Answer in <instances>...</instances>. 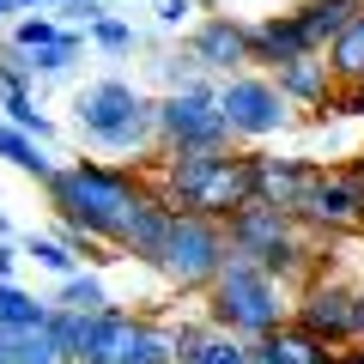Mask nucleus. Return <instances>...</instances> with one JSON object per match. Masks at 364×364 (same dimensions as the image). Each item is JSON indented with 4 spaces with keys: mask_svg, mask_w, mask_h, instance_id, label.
I'll return each instance as SVG.
<instances>
[{
    "mask_svg": "<svg viewBox=\"0 0 364 364\" xmlns=\"http://www.w3.org/2000/svg\"><path fill=\"white\" fill-rule=\"evenodd\" d=\"M158 195L176 213H200V219H231L237 207L255 200V152H237V146H219V152H164L158 158Z\"/></svg>",
    "mask_w": 364,
    "mask_h": 364,
    "instance_id": "f257e3e1",
    "label": "nucleus"
},
{
    "mask_svg": "<svg viewBox=\"0 0 364 364\" xmlns=\"http://www.w3.org/2000/svg\"><path fill=\"white\" fill-rule=\"evenodd\" d=\"M146 188H152V182H146L140 170H128V164H97V158H73V164H61L49 182H43L55 219L79 225V231H91V237H104L109 249H116V231L128 225L134 200H140Z\"/></svg>",
    "mask_w": 364,
    "mask_h": 364,
    "instance_id": "f03ea898",
    "label": "nucleus"
},
{
    "mask_svg": "<svg viewBox=\"0 0 364 364\" xmlns=\"http://www.w3.org/2000/svg\"><path fill=\"white\" fill-rule=\"evenodd\" d=\"M73 128L97 152L134 158L158 140V97L134 91L128 79H91V85L73 91Z\"/></svg>",
    "mask_w": 364,
    "mask_h": 364,
    "instance_id": "7ed1b4c3",
    "label": "nucleus"
},
{
    "mask_svg": "<svg viewBox=\"0 0 364 364\" xmlns=\"http://www.w3.org/2000/svg\"><path fill=\"white\" fill-rule=\"evenodd\" d=\"M286 322H291V291L243 255H231L225 273L207 286V328H219L231 340H261Z\"/></svg>",
    "mask_w": 364,
    "mask_h": 364,
    "instance_id": "20e7f679",
    "label": "nucleus"
},
{
    "mask_svg": "<svg viewBox=\"0 0 364 364\" xmlns=\"http://www.w3.org/2000/svg\"><path fill=\"white\" fill-rule=\"evenodd\" d=\"M225 243H231V255H243V261H255L261 273H273L286 291L304 286V279L316 273L310 231H304L286 207H267V200L237 207L231 219H225Z\"/></svg>",
    "mask_w": 364,
    "mask_h": 364,
    "instance_id": "39448f33",
    "label": "nucleus"
},
{
    "mask_svg": "<svg viewBox=\"0 0 364 364\" xmlns=\"http://www.w3.org/2000/svg\"><path fill=\"white\" fill-rule=\"evenodd\" d=\"M231 261V243H225L219 219H200V213H176L170 219V237L158 249V273H164L170 291H207L213 279Z\"/></svg>",
    "mask_w": 364,
    "mask_h": 364,
    "instance_id": "423d86ee",
    "label": "nucleus"
},
{
    "mask_svg": "<svg viewBox=\"0 0 364 364\" xmlns=\"http://www.w3.org/2000/svg\"><path fill=\"white\" fill-rule=\"evenodd\" d=\"M158 140H164V152H182V146L219 152V146H231V128L219 116V85L164 91L158 97Z\"/></svg>",
    "mask_w": 364,
    "mask_h": 364,
    "instance_id": "0eeeda50",
    "label": "nucleus"
},
{
    "mask_svg": "<svg viewBox=\"0 0 364 364\" xmlns=\"http://www.w3.org/2000/svg\"><path fill=\"white\" fill-rule=\"evenodd\" d=\"M85 364H176V352H170V328H152L146 316H134V310L116 304V310L91 316Z\"/></svg>",
    "mask_w": 364,
    "mask_h": 364,
    "instance_id": "6e6552de",
    "label": "nucleus"
},
{
    "mask_svg": "<svg viewBox=\"0 0 364 364\" xmlns=\"http://www.w3.org/2000/svg\"><path fill=\"white\" fill-rule=\"evenodd\" d=\"M219 116L231 128V140H273L291 128V104L279 97L267 73H237L219 79Z\"/></svg>",
    "mask_w": 364,
    "mask_h": 364,
    "instance_id": "1a4fd4ad",
    "label": "nucleus"
},
{
    "mask_svg": "<svg viewBox=\"0 0 364 364\" xmlns=\"http://www.w3.org/2000/svg\"><path fill=\"white\" fill-rule=\"evenodd\" d=\"M352 298L358 291L346 286V279H334V273H310L298 291H291V322L304 328V334H316L322 346H352Z\"/></svg>",
    "mask_w": 364,
    "mask_h": 364,
    "instance_id": "9d476101",
    "label": "nucleus"
},
{
    "mask_svg": "<svg viewBox=\"0 0 364 364\" xmlns=\"http://www.w3.org/2000/svg\"><path fill=\"white\" fill-rule=\"evenodd\" d=\"M298 225L304 231H328V237L358 231L364 225V176L358 170H322L316 188L304 195V207H298Z\"/></svg>",
    "mask_w": 364,
    "mask_h": 364,
    "instance_id": "9b49d317",
    "label": "nucleus"
},
{
    "mask_svg": "<svg viewBox=\"0 0 364 364\" xmlns=\"http://www.w3.org/2000/svg\"><path fill=\"white\" fill-rule=\"evenodd\" d=\"M188 55L200 61V73H207V79L249 73V25H243V18H231V13L200 18V25L188 31Z\"/></svg>",
    "mask_w": 364,
    "mask_h": 364,
    "instance_id": "f8f14e48",
    "label": "nucleus"
},
{
    "mask_svg": "<svg viewBox=\"0 0 364 364\" xmlns=\"http://www.w3.org/2000/svg\"><path fill=\"white\" fill-rule=\"evenodd\" d=\"M170 219H176V207H170L158 188H146V195L134 200L128 225L116 231V255L140 261V267H158V249H164V237H170Z\"/></svg>",
    "mask_w": 364,
    "mask_h": 364,
    "instance_id": "ddd939ff",
    "label": "nucleus"
},
{
    "mask_svg": "<svg viewBox=\"0 0 364 364\" xmlns=\"http://www.w3.org/2000/svg\"><path fill=\"white\" fill-rule=\"evenodd\" d=\"M316 176H322V170H316L310 158H273V152H255V200H267V207H286L291 219H298L304 195L316 188Z\"/></svg>",
    "mask_w": 364,
    "mask_h": 364,
    "instance_id": "4468645a",
    "label": "nucleus"
},
{
    "mask_svg": "<svg viewBox=\"0 0 364 364\" xmlns=\"http://www.w3.org/2000/svg\"><path fill=\"white\" fill-rule=\"evenodd\" d=\"M267 79L279 85V97H286L291 109H316V116H322V109H328V97H334V73H328V61H322V55H298V61L273 67Z\"/></svg>",
    "mask_w": 364,
    "mask_h": 364,
    "instance_id": "2eb2a0df",
    "label": "nucleus"
},
{
    "mask_svg": "<svg viewBox=\"0 0 364 364\" xmlns=\"http://www.w3.org/2000/svg\"><path fill=\"white\" fill-rule=\"evenodd\" d=\"M298 55H316L310 43H304V31H298V18L291 13H273V18H255L249 25V67H286V61H298Z\"/></svg>",
    "mask_w": 364,
    "mask_h": 364,
    "instance_id": "dca6fc26",
    "label": "nucleus"
},
{
    "mask_svg": "<svg viewBox=\"0 0 364 364\" xmlns=\"http://www.w3.org/2000/svg\"><path fill=\"white\" fill-rule=\"evenodd\" d=\"M170 352H176V364H249V340H231L207 322L170 328Z\"/></svg>",
    "mask_w": 364,
    "mask_h": 364,
    "instance_id": "f3484780",
    "label": "nucleus"
},
{
    "mask_svg": "<svg viewBox=\"0 0 364 364\" xmlns=\"http://www.w3.org/2000/svg\"><path fill=\"white\" fill-rule=\"evenodd\" d=\"M249 364H334V346H322L298 322H286V328H273V334L249 340Z\"/></svg>",
    "mask_w": 364,
    "mask_h": 364,
    "instance_id": "a211bd4d",
    "label": "nucleus"
},
{
    "mask_svg": "<svg viewBox=\"0 0 364 364\" xmlns=\"http://www.w3.org/2000/svg\"><path fill=\"white\" fill-rule=\"evenodd\" d=\"M358 13H364V0H298V6H291V18H298L304 43H310L316 55H328V43H334Z\"/></svg>",
    "mask_w": 364,
    "mask_h": 364,
    "instance_id": "6ab92c4d",
    "label": "nucleus"
},
{
    "mask_svg": "<svg viewBox=\"0 0 364 364\" xmlns=\"http://www.w3.org/2000/svg\"><path fill=\"white\" fill-rule=\"evenodd\" d=\"M0 164L25 170V176H37V182H49L55 170H61V164H55V158L43 152L37 140H31V134H18V128H13V122H6V116H0Z\"/></svg>",
    "mask_w": 364,
    "mask_h": 364,
    "instance_id": "aec40b11",
    "label": "nucleus"
},
{
    "mask_svg": "<svg viewBox=\"0 0 364 364\" xmlns=\"http://www.w3.org/2000/svg\"><path fill=\"white\" fill-rule=\"evenodd\" d=\"M55 304L49 298H31L18 279H0V334H18V328H43Z\"/></svg>",
    "mask_w": 364,
    "mask_h": 364,
    "instance_id": "412c9836",
    "label": "nucleus"
},
{
    "mask_svg": "<svg viewBox=\"0 0 364 364\" xmlns=\"http://www.w3.org/2000/svg\"><path fill=\"white\" fill-rule=\"evenodd\" d=\"M322 61H328V73H334V85H358V79H364V13L328 43Z\"/></svg>",
    "mask_w": 364,
    "mask_h": 364,
    "instance_id": "4be33fe9",
    "label": "nucleus"
},
{
    "mask_svg": "<svg viewBox=\"0 0 364 364\" xmlns=\"http://www.w3.org/2000/svg\"><path fill=\"white\" fill-rule=\"evenodd\" d=\"M43 328H49V340H55V352H61V364H85V346H91V316L61 310V304H55Z\"/></svg>",
    "mask_w": 364,
    "mask_h": 364,
    "instance_id": "5701e85b",
    "label": "nucleus"
},
{
    "mask_svg": "<svg viewBox=\"0 0 364 364\" xmlns=\"http://www.w3.org/2000/svg\"><path fill=\"white\" fill-rule=\"evenodd\" d=\"M49 304H61V310H79V316H104V310H116V298L104 291V279H97V273H85V267H79L73 279H61V291H55Z\"/></svg>",
    "mask_w": 364,
    "mask_h": 364,
    "instance_id": "b1692460",
    "label": "nucleus"
},
{
    "mask_svg": "<svg viewBox=\"0 0 364 364\" xmlns=\"http://www.w3.org/2000/svg\"><path fill=\"white\" fill-rule=\"evenodd\" d=\"M18 249H25V261H37V267H43V273H55V279H73V273L85 267V261H79L67 243H55V237H37V231L18 237Z\"/></svg>",
    "mask_w": 364,
    "mask_h": 364,
    "instance_id": "393cba45",
    "label": "nucleus"
},
{
    "mask_svg": "<svg viewBox=\"0 0 364 364\" xmlns=\"http://www.w3.org/2000/svg\"><path fill=\"white\" fill-rule=\"evenodd\" d=\"M0 109H6V122H13L18 134H31V140H55V122L43 116L37 109V97H31V91H0Z\"/></svg>",
    "mask_w": 364,
    "mask_h": 364,
    "instance_id": "a878e982",
    "label": "nucleus"
},
{
    "mask_svg": "<svg viewBox=\"0 0 364 364\" xmlns=\"http://www.w3.org/2000/svg\"><path fill=\"white\" fill-rule=\"evenodd\" d=\"M79 55H85V31H61V43H49V49L31 55V73L37 79H61V73H73Z\"/></svg>",
    "mask_w": 364,
    "mask_h": 364,
    "instance_id": "bb28decb",
    "label": "nucleus"
},
{
    "mask_svg": "<svg viewBox=\"0 0 364 364\" xmlns=\"http://www.w3.org/2000/svg\"><path fill=\"white\" fill-rule=\"evenodd\" d=\"M0 352H6L13 364H61L49 328H18V334H0Z\"/></svg>",
    "mask_w": 364,
    "mask_h": 364,
    "instance_id": "cd10ccee",
    "label": "nucleus"
},
{
    "mask_svg": "<svg viewBox=\"0 0 364 364\" xmlns=\"http://www.w3.org/2000/svg\"><path fill=\"white\" fill-rule=\"evenodd\" d=\"M6 43L25 49V55H37V49H49V43H61V25H55L49 13H18L13 31H6Z\"/></svg>",
    "mask_w": 364,
    "mask_h": 364,
    "instance_id": "c85d7f7f",
    "label": "nucleus"
},
{
    "mask_svg": "<svg viewBox=\"0 0 364 364\" xmlns=\"http://www.w3.org/2000/svg\"><path fill=\"white\" fill-rule=\"evenodd\" d=\"M158 73H164V91H188V85H219V79H207L200 73V61L188 49H176V55H158Z\"/></svg>",
    "mask_w": 364,
    "mask_h": 364,
    "instance_id": "c756f323",
    "label": "nucleus"
},
{
    "mask_svg": "<svg viewBox=\"0 0 364 364\" xmlns=\"http://www.w3.org/2000/svg\"><path fill=\"white\" fill-rule=\"evenodd\" d=\"M85 43L91 49H104V55H134V25H122V18H97V25L85 31Z\"/></svg>",
    "mask_w": 364,
    "mask_h": 364,
    "instance_id": "7c9ffc66",
    "label": "nucleus"
},
{
    "mask_svg": "<svg viewBox=\"0 0 364 364\" xmlns=\"http://www.w3.org/2000/svg\"><path fill=\"white\" fill-rule=\"evenodd\" d=\"M37 73H31V55L13 49V43H0V91H31Z\"/></svg>",
    "mask_w": 364,
    "mask_h": 364,
    "instance_id": "2f4dec72",
    "label": "nucleus"
},
{
    "mask_svg": "<svg viewBox=\"0 0 364 364\" xmlns=\"http://www.w3.org/2000/svg\"><path fill=\"white\" fill-rule=\"evenodd\" d=\"M188 18H195V0H158V25L164 31H182Z\"/></svg>",
    "mask_w": 364,
    "mask_h": 364,
    "instance_id": "473e14b6",
    "label": "nucleus"
},
{
    "mask_svg": "<svg viewBox=\"0 0 364 364\" xmlns=\"http://www.w3.org/2000/svg\"><path fill=\"white\" fill-rule=\"evenodd\" d=\"M18 261H25V249H18V237H6L0 243V279H18Z\"/></svg>",
    "mask_w": 364,
    "mask_h": 364,
    "instance_id": "72a5a7b5",
    "label": "nucleus"
},
{
    "mask_svg": "<svg viewBox=\"0 0 364 364\" xmlns=\"http://www.w3.org/2000/svg\"><path fill=\"white\" fill-rule=\"evenodd\" d=\"M334 364H364V340H352V346L334 352Z\"/></svg>",
    "mask_w": 364,
    "mask_h": 364,
    "instance_id": "f704fd0d",
    "label": "nucleus"
},
{
    "mask_svg": "<svg viewBox=\"0 0 364 364\" xmlns=\"http://www.w3.org/2000/svg\"><path fill=\"white\" fill-rule=\"evenodd\" d=\"M352 340H364V291L352 298Z\"/></svg>",
    "mask_w": 364,
    "mask_h": 364,
    "instance_id": "c9c22d12",
    "label": "nucleus"
},
{
    "mask_svg": "<svg viewBox=\"0 0 364 364\" xmlns=\"http://www.w3.org/2000/svg\"><path fill=\"white\" fill-rule=\"evenodd\" d=\"M18 6H25V13H43V6H55V13H67L73 0H18Z\"/></svg>",
    "mask_w": 364,
    "mask_h": 364,
    "instance_id": "e433bc0d",
    "label": "nucleus"
},
{
    "mask_svg": "<svg viewBox=\"0 0 364 364\" xmlns=\"http://www.w3.org/2000/svg\"><path fill=\"white\" fill-rule=\"evenodd\" d=\"M18 13H25L18 0H0V25H6V18H18Z\"/></svg>",
    "mask_w": 364,
    "mask_h": 364,
    "instance_id": "4c0bfd02",
    "label": "nucleus"
},
{
    "mask_svg": "<svg viewBox=\"0 0 364 364\" xmlns=\"http://www.w3.org/2000/svg\"><path fill=\"white\" fill-rule=\"evenodd\" d=\"M6 237H13V219H6V213H0V243H6Z\"/></svg>",
    "mask_w": 364,
    "mask_h": 364,
    "instance_id": "58836bf2",
    "label": "nucleus"
},
{
    "mask_svg": "<svg viewBox=\"0 0 364 364\" xmlns=\"http://www.w3.org/2000/svg\"><path fill=\"white\" fill-rule=\"evenodd\" d=\"M0 364H13V358H6V352H0Z\"/></svg>",
    "mask_w": 364,
    "mask_h": 364,
    "instance_id": "ea45409f",
    "label": "nucleus"
},
{
    "mask_svg": "<svg viewBox=\"0 0 364 364\" xmlns=\"http://www.w3.org/2000/svg\"><path fill=\"white\" fill-rule=\"evenodd\" d=\"M358 176H364V170H358Z\"/></svg>",
    "mask_w": 364,
    "mask_h": 364,
    "instance_id": "a19ab883",
    "label": "nucleus"
}]
</instances>
